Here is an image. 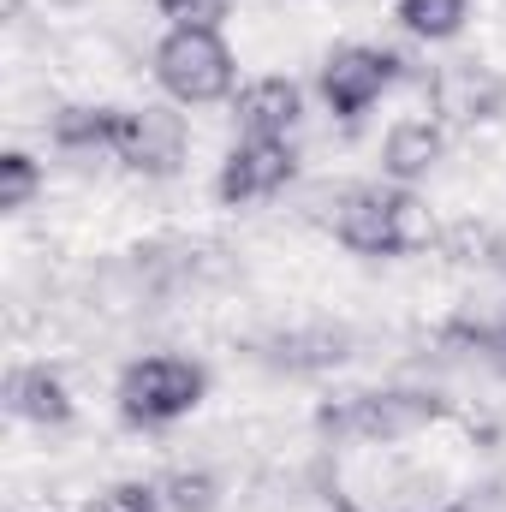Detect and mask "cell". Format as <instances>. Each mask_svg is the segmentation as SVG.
Instances as JSON below:
<instances>
[{"mask_svg":"<svg viewBox=\"0 0 506 512\" xmlns=\"http://www.w3.org/2000/svg\"><path fill=\"white\" fill-rule=\"evenodd\" d=\"M334 239L358 256H417L441 239V227L411 185H352L334 203Z\"/></svg>","mask_w":506,"mask_h":512,"instance_id":"6da1fadb","label":"cell"},{"mask_svg":"<svg viewBox=\"0 0 506 512\" xmlns=\"http://www.w3.org/2000/svg\"><path fill=\"white\" fill-rule=\"evenodd\" d=\"M447 417V399L441 393H423V387H387V393H352L340 405H322L316 411V429L334 435V441H364V447H399L411 435H423L429 423Z\"/></svg>","mask_w":506,"mask_h":512,"instance_id":"7a4b0ae2","label":"cell"},{"mask_svg":"<svg viewBox=\"0 0 506 512\" xmlns=\"http://www.w3.org/2000/svg\"><path fill=\"white\" fill-rule=\"evenodd\" d=\"M233 48L221 30H185L173 24L161 42H155V84L179 102V108H209V102H227L233 96Z\"/></svg>","mask_w":506,"mask_h":512,"instance_id":"3957f363","label":"cell"},{"mask_svg":"<svg viewBox=\"0 0 506 512\" xmlns=\"http://www.w3.org/2000/svg\"><path fill=\"white\" fill-rule=\"evenodd\" d=\"M209 393V370L191 364V358H173V352H155V358H137L120 370V417L131 429H167L179 417H191Z\"/></svg>","mask_w":506,"mask_h":512,"instance_id":"277c9868","label":"cell"},{"mask_svg":"<svg viewBox=\"0 0 506 512\" xmlns=\"http://www.w3.org/2000/svg\"><path fill=\"white\" fill-rule=\"evenodd\" d=\"M405 78V60L393 54V48H370V42H346V48H334L328 60H322V102H328V114L334 120H364L370 108H376L381 96L393 90Z\"/></svg>","mask_w":506,"mask_h":512,"instance_id":"5b68a950","label":"cell"},{"mask_svg":"<svg viewBox=\"0 0 506 512\" xmlns=\"http://www.w3.org/2000/svg\"><path fill=\"white\" fill-rule=\"evenodd\" d=\"M292 179H298V149L286 137H239L233 155L215 173V197L227 209H245V203H262V197H280Z\"/></svg>","mask_w":506,"mask_h":512,"instance_id":"8992f818","label":"cell"},{"mask_svg":"<svg viewBox=\"0 0 506 512\" xmlns=\"http://www.w3.org/2000/svg\"><path fill=\"white\" fill-rule=\"evenodd\" d=\"M435 126H495L506 114V78L483 60H447L429 72Z\"/></svg>","mask_w":506,"mask_h":512,"instance_id":"52a82bcc","label":"cell"},{"mask_svg":"<svg viewBox=\"0 0 506 512\" xmlns=\"http://www.w3.org/2000/svg\"><path fill=\"white\" fill-rule=\"evenodd\" d=\"M185 120L173 108H126L120 114V131H114V155L126 161L131 173L143 179H173L185 167Z\"/></svg>","mask_w":506,"mask_h":512,"instance_id":"ba28073f","label":"cell"},{"mask_svg":"<svg viewBox=\"0 0 506 512\" xmlns=\"http://www.w3.org/2000/svg\"><path fill=\"white\" fill-rule=\"evenodd\" d=\"M6 411L24 417V423H36V429H60V423H72L78 405H72V387L60 382V370L24 364V370L6 376Z\"/></svg>","mask_w":506,"mask_h":512,"instance_id":"9c48e42d","label":"cell"},{"mask_svg":"<svg viewBox=\"0 0 506 512\" xmlns=\"http://www.w3.org/2000/svg\"><path fill=\"white\" fill-rule=\"evenodd\" d=\"M304 120V90L292 78H251L239 90V131L245 137H292Z\"/></svg>","mask_w":506,"mask_h":512,"instance_id":"30bf717a","label":"cell"},{"mask_svg":"<svg viewBox=\"0 0 506 512\" xmlns=\"http://www.w3.org/2000/svg\"><path fill=\"white\" fill-rule=\"evenodd\" d=\"M441 149H447V131L435 126V120H399V126L387 131V143H381V173L393 185H417V179L435 173Z\"/></svg>","mask_w":506,"mask_h":512,"instance_id":"8fae6325","label":"cell"},{"mask_svg":"<svg viewBox=\"0 0 506 512\" xmlns=\"http://www.w3.org/2000/svg\"><path fill=\"white\" fill-rule=\"evenodd\" d=\"M352 358V334L346 328H298V334H280V340H268V352H262V364H274V370H292V376H310V370H334V364H346Z\"/></svg>","mask_w":506,"mask_h":512,"instance_id":"7c38bea8","label":"cell"},{"mask_svg":"<svg viewBox=\"0 0 506 512\" xmlns=\"http://www.w3.org/2000/svg\"><path fill=\"white\" fill-rule=\"evenodd\" d=\"M120 114H126V108H60V114L48 120V137H54V149H66V155H96V149H114Z\"/></svg>","mask_w":506,"mask_h":512,"instance_id":"4fadbf2b","label":"cell"},{"mask_svg":"<svg viewBox=\"0 0 506 512\" xmlns=\"http://www.w3.org/2000/svg\"><path fill=\"white\" fill-rule=\"evenodd\" d=\"M393 18H399V30L417 36V42H453V36L471 24V0H399Z\"/></svg>","mask_w":506,"mask_h":512,"instance_id":"5bb4252c","label":"cell"},{"mask_svg":"<svg viewBox=\"0 0 506 512\" xmlns=\"http://www.w3.org/2000/svg\"><path fill=\"white\" fill-rule=\"evenodd\" d=\"M447 346H465L471 358H483L489 370H501L506 376V316L501 322H447Z\"/></svg>","mask_w":506,"mask_h":512,"instance_id":"9a60e30c","label":"cell"},{"mask_svg":"<svg viewBox=\"0 0 506 512\" xmlns=\"http://www.w3.org/2000/svg\"><path fill=\"white\" fill-rule=\"evenodd\" d=\"M36 191H42V167H36L24 149H6V155H0V209L18 215Z\"/></svg>","mask_w":506,"mask_h":512,"instance_id":"2e32d148","label":"cell"},{"mask_svg":"<svg viewBox=\"0 0 506 512\" xmlns=\"http://www.w3.org/2000/svg\"><path fill=\"white\" fill-rule=\"evenodd\" d=\"M167 512H215V477L209 471H173L161 483Z\"/></svg>","mask_w":506,"mask_h":512,"instance_id":"e0dca14e","label":"cell"},{"mask_svg":"<svg viewBox=\"0 0 506 512\" xmlns=\"http://www.w3.org/2000/svg\"><path fill=\"white\" fill-rule=\"evenodd\" d=\"M90 512H167V495L161 483H114L90 501Z\"/></svg>","mask_w":506,"mask_h":512,"instance_id":"ac0fdd59","label":"cell"},{"mask_svg":"<svg viewBox=\"0 0 506 512\" xmlns=\"http://www.w3.org/2000/svg\"><path fill=\"white\" fill-rule=\"evenodd\" d=\"M155 6H161V18H173L185 30H221L233 0H155Z\"/></svg>","mask_w":506,"mask_h":512,"instance_id":"d6986e66","label":"cell"}]
</instances>
